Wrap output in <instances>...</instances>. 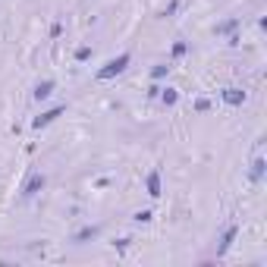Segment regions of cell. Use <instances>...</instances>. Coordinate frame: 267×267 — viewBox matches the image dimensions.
Instances as JSON below:
<instances>
[{
	"instance_id": "obj_1",
	"label": "cell",
	"mask_w": 267,
	"mask_h": 267,
	"mask_svg": "<svg viewBox=\"0 0 267 267\" xmlns=\"http://www.w3.org/2000/svg\"><path fill=\"white\" fill-rule=\"evenodd\" d=\"M129 60H132L129 54H119L116 60H110V63H104V66L98 70V79H114V76H119V73H123L126 66H129Z\"/></svg>"
},
{
	"instance_id": "obj_10",
	"label": "cell",
	"mask_w": 267,
	"mask_h": 267,
	"mask_svg": "<svg viewBox=\"0 0 267 267\" xmlns=\"http://www.w3.org/2000/svg\"><path fill=\"white\" fill-rule=\"evenodd\" d=\"M261 173H264V160L258 157V160L252 163V176H255V179H261Z\"/></svg>"
},
{
	"instance_id": "obj_13",
	"label": "cell",
	"mask_w": 267,
	"mask_h": 267,
	"mask_svg": "<svg viewBox=\"0 0 267 267\" xmlns=\"http://www.w3.org/2000/svg\"><path fill=\"white\" fill-rule=\"evenodd\" d=\"M91 57V47H79L76 50V60H88Z\"/></svg>"
},
{
	"instance_id": "obj_7",
	"label": "cell",
	"mask_w": 267,
	"mask_h": 267,
	"mask_svg": "<svg viewBox=\"0 0 267 267\" xmlns=\"http://www.w3.org/2000/svg\"><path fill=\"white\" fill-rule=\"evenodd\" d=\"M50 91H54V82H50V79H47V82H41V85H38V88H35V101H41V98H47V94H50Z\"/></svg>"
},
{
	"instance_id": "obj_3",
	"label": "cell",
	"mask_w": 267,
	"mask_h": 267,
	"mask_svg": "<svg viewBox=\"0 0 267 267\" xmlns=\"http://www.w3.org/2000/svg\"><path fill=\"white\" fill-rule=\"evenodd\" d=\"M236 236H239V227H229L227 232H223V239H220V248H217V255H227V252H229V245L236 242Z\"/></svg>"
},
{
	"instance_id": "obj_5",
	"label": "cell",
	"mask_w": 267,
	"mask_h": 267,
	"mask_svg": "<svg viewBox=\"0 0 267 267\" xmlns=\"http://www.w3.org/2000/svg\"><path fill=\"white\" fill-rule=\"evenodd\" d=\"M38 189H44V176H32L29 183H25V189H22V195L29 198V195H35Z\"/></svg>"
},
{
	"instance_id": "obj_11",
	"label": "cell",
	"mask_w": 267,
	"mask_h": 267,
	"mask_svg": "<svg viewBox=\"0 0 267 267\" xmlns=\"http://www.w3.org/2000/svg\"><path fill=\"white\" fill-rule=\"evenodd\" d=\"M239 25V19H229V22H223V25H217V35H223V32H232Z\"/></svg>"
},
{
	"instance_id": "obj_2",
	"label": "cell",
	"mask_w": 267,
	"mask_h": 267,
	"mask_svg": "<svg viewBox=\"0 0 267 267\" xmlns=\"http://www.w3.org/2000/svg\"><path fill=\"white\" fill-rule=\"evenodd\" d=\"M63 110L66 107H54V110H44V114H41L38 119H35V123H32V126H35V129H44V126H50V123H54V119L60 116V114H63Z\"/></svg>"
},
{
	"instance_id": "obj_8",
	"label": "cell",
	"mask_w": 267,
	"mask_h": 267,
	"mask_svg": "<svg viewBox=\"0 0 267 267\" xmlns=\"http://www.w3.org/2000/svg\"><path fill=\"white\" fill-rule=\"evenodd\" d=\"M160 101H163V104H167V107H173V104H176V101H179V94H176L173 88H167V91H163V94H160Z\"/></svg>"
},
{
	"instance_id": "obj_14",
	"label": "cell",
	"mask_w": 267,
	"mask_h": 267,
	"mask_svg": "<svg viewBox=\"0 0 267 267\" xmlns=\"http://www.w3.org/2000/svg\"><path fill=\"white\" fill-rule=\"evenodd\" d=\"M135 220H139V223H148V220H151V211H142V214H135Z\"/></svg>"
},
{
	"instance_id": "obj_4",
	"label": "cell",
	"mask_w": 267,
	"mask_h": 267,
	"mask_svg": "<svg viewBox=\"0 0 267 267\" xmlns=\"http://www.w3.org/2000/svg\"><path fill=\"white\" fill-rule=\"evenodd\" d=\"M223 101H227L229 107H239V104L245 101V91H239V88H227V91H223Z\"/></svg>"
},
{
	"instance_id": "obj_9",
	"label": "cell",
	"mask_w": 267,
	"mask_h": 267,
	"mask_svg": "<svg viewBox=\"0 0 267 267\" xmlns=\"http://www.w3.org/2000/svg\"><path fill=\"white\" fill-rule=\"evenodd\" d=\"M94 236H98V227H85L79 236H76V242H85V239H94Z\"/></svg>"
},
{
	"instance_id": "obj_12",
	"label": "cell",
	"mask_w": 267,
	"mask_h": 267,
	"mask_svg": "<svg viewBox=\"0 0 267 267\" xmlns=\"http://www.w3.org/2000/svg\"><path fill=\"white\" fill-rule=\"evenodd\" d=\"M167 70H170V66H154V70H151V79H163Z\"/></svg>"
},
{
	"instance_id": "obj_6",
	"label": "cell",
	"mask_w": 267,
	"mask_h": 267,
	"mask_svg": "<svg viewBox=\"0 0 267 267\" xmlns=\"http://www.w3.org/2000/svg\"><path fill=\"white\" fill-rule=\"evenodd\" d=\"M148 195L151 198L160 195V173H157V170H151V173H148Z\"/></svg>"
}]
</instances>
